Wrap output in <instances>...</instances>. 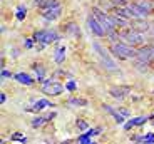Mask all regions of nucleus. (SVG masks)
I'll return each mask as SVG.
<instances>
[{
    "label": "nucleus",
    "instance_id": "412c9836",
    "mask_svg": "<svg viewBox=\"0 0 154 144\" xmlns=\"http://www.w3.org/2000/svg\"><path fill=\"white\" fill-rule=\"evenodd\" d=\"M35 74H37V79H44V69L42 67H35Z\"/></svg>",
    "mask_w": 154,
    "mask_h": 144
},
{
    "label": "nucleus",
    "instance_id": "7ed1b4c3",
    "mask_svg": "<svg viewBox=\"0 0 154 144\" xmlns=\"http://www.w3.org/2000/svg\"><path fill=\"white\" fill-rule=\"evenodd\" d=\"M34 40H35V42L44 44V45H47V44H50V42H54V40H57V34H55L54 30L35 32V34H34Z\"/></svg>",
    "mask_w": 154,
    "mask_h": 144
},
{
    "label": "nucleus",
    "instance_id": "a878e982",
    "mask_svg": "<svg viewBox=\"0 0 154 144\" xmlns=\"http://www.w3.org/2000/svg\"><path fill=\"white\" fill-rule=\"evenodd\" d=\"M25 47H27V49H32V47H34V39L25 40Z\"/></svg>",
    "mask_w": 154,
    "mask_h": 144
},
{
    "label": "nucleus",
    "instance_id": "393cba45",
    "mask_svg": "<svg viewBox=\"0 0 154 144\" xmlns=\"http://www.w3.org/2000/svg\"><path fill=\"white\" fill-rule=\"evenodd\" d=\"M112 5H117V7H122V5H126V2H124V0H112Z\"/></svg>",
    "mask_w": 154,
    "mask_h": 144
},
{
    "label": "nucleus",
    "instance_id": "c85d7f7f",
    "mask_svg": "<svg viewBox=\"0 0 154 144\" xmlns=\"http://www.w3.org/2000/svg\"><path fill=\"white\" fill-rule=\"evenodd\" d=\"M121 114H122V116H127L129 112H127V109H121Z\"/></svg>",
    "mask_w": 154,
    "mask_h": 144
},
{
    "label": "nucleus",
    "instance_id": "f8f14e48",
    "mask_svg": "<svg viewBox=\"0 0 154 144\" xmlns=\"http://www.w3.org/2000/svg\"><path fill=\"white\" fill-rule=\"evenodd\" d=\"M146 121H147V117H136V119H131V121L127 122V124L124 126V129H131V127H134V126H141Z\"/></svg>",
    "mask_w": 154,
    "mask_h": 144
},
{
    "label": "nucleus",
    "instance_id": "423d86ee",
    "mask_svg": "<svg viewBox=\"0 0 154 144\" xmlns=\"http://www.w3.org/2000/svg\"><path fill=\"white\" fill-rule=\"evenodd\" d=\"M87 23H89V27H91V30H92L94 34L97 35V37H104V35L107 34V32L104 30V27L100 25V23H99V20H97L94 15H91V17L87 19Z\"/></svg>",
    "mask_w": 154,
    "mask_h": 144
},
{
    "label": "nucleus",
    "instance_id": "4be33fe9",
    "mask_svg": "<svg viewBox=\"0 0 154 144\" xmlns=\"http://www.w3.org/2000/svg\"><path fill=\"white\" fill-rule=\"evenodd\" d=\"M139 5H141V7H143L146 12L151 10V4H149V2H139Z\"/></svg>",
    "mask_w": 154,
    "mask_h": 144
},
{
    "label": "nucleus",
    "instance_id": "b1692460",
    "mask_svg": "<svg viewBox=\"0 0 154 144\" xmlns=\"http://www.w3.org/2000/svg\"><path fill=\"white\" fill-rule=\"evenodd\" d=\"M77 126H79V129H82V131L87 129V122L85 121H77Z\"/></svg>",
    "mask_w": 154,
    "mask_h": 144
},
{
    "label": "nucleus",
    "instance_id": "20e7f679",
    "mask_svg": "<svg viewBox=\"0 0 154 144\" xmlns=\"http://www.w3.org/2000/svg\"><path fill=\"white\" fill-rule=\"evenodd\" d=\"M94 51L100 55V60H102V64H104V67L107 70H116V69H117V67H116V64H114V60L109 57V54L99 45V44H94Z\"/></svg>",
    "mask_w": 154,
    "mask_h": 144
},
{
    "label": "nucleus",
    "instance_id": "6ab92c4d",
    "mask_svg": "<svg viewBox=\"0 0 154 144\" xmlns=\"http://www.w3.org/2000/svg\"><path fill=\"white\" fill-rule=\"evenodd\" d=\"M12 139L14 141H19V142H25V136H23V134H20V133H15V134H12Z\"/></svg>",
    "mask_w": 154,
    "mask_h": 144
},
{
    "label": "nucleus",
    "instance_id": "2eb2a0df",
    "mask_svg": "<svg viewBox=\"0 0 154 144\" xmlns=\"http://www.w3.org/2000/svg\"><path fill=\"white\" fill-rule=\"evenodd\" d=\"M64 55H66V47H59L57 54H55V62L60 64L62 60H64Z\"/></svg>",
    "mask_w": 154,
    "mask_h": 144
},
{
    "label": "nucleus",
    "instance_id": "f03ea898",
    "mask_svg": "<svg viewBox=\"0 0 154 144\" xmlns=\"http://www.w3.org/2000/svg\"><path fill=\"white\" fill-rule=\"evenodd\" d=\"M112 54L119 59H132V57H137V51H134L132 47L126 45V44H114L111 47Z\"/></svg>",
    "mask_w": 154,
    "mask_h": 144
},
{
    "label": "nucleus",
    "instance_id": "dca6fc26",
    "mask_svg": "<svg viewBox=\"0 0 154 144\" xmlns=\"http://www.w3.org/2000/svg\"><path fill=\"white\" fill-rule=\"evenodd\" d=\"M15 17H17L19 20H23V19H25V7H19V8H17Z\"/></svg>",
    "mask_w": 154,
    "mask_h": 144
},
{
    "label": "nucleus",
    "instance_id": "aec40b11",
    "mask_svg": "<svg viewBox=\"0 0 154 144\" xmlns=\"http://www.w3.org/2000/svg\"><path fill=\"white\" fill-rule=\"evenodd\" d=\"M44 122H45V119H44V117H35L34 121H32V126H34V127H38V126H42Z\"/></svg>",
    "mask_w": 154,
    "mask_h": 144
},
{
    "label": "nucleus",
    "instance_id": "5701e85b",
    "mask_svg": "<svg viewBox=\"0 0 154 144\" xmlns=\"http://www.w3.org/2000/svg\"><path fill=\"white\" fill-rule=\"evenodd\" d=\"M143 139H144V142H154V134H146Z\"/></svg>",
    "mask_w": 154,
    "mask_h": 144
},
{
    "label": "nucleus",
    "instance_id": "f3484780",
    "mask_svg": "<svg viewBox=\"0 0 154 144\" xmlns=\"http://www.w3.org/2000/svg\"><path fill=\"white\" fill-rule=\"evenodd\" d=\"M52 7H59V2H57V0H45L44 8H52Z\"/></svg>",
    "mask_w": 154,
    "mask_h": 144
},
{
    "label": "nucleus",
    "instance_id": "ddd939ff",
    "mask_svg": "<svg viewBox=\"0 0 154 144\" xmlns=\"http://www.w3.org/2000/svg\"><path fill=\"white\" fill-rule=\"evenodd\" d=\"M15 79L20 82V84H25V86H30L32 82H34L30 75H29V74H22V72H20V74H17V75H15Z\"/></svg>",
    "mask_w": 154,
    "mask_h": 144
},
{
    "label": "nucleus",
    "instance_id": "c756f323",
    "mask_svg": "<svg viewBox=\"0 0 154 144\" xmlns=\"http://www.w3.org/2000/svg\"><path fill=\"white\" fill-rule=\"evenodd\" d=\"M5 97H7V96H5V94H2V96H0V102H5Z\"/></svg>",
    "mask_w": 154,
    "mask_h": 144
},
{
    "label": "nucleus",
    "instance_id": "cd10ccee",
    "mask_svg": "<svg viewBox=\"0 0 154 144\" xmlns=\"http://www.w3.org/2000/svg\"><path fill=\"white\" fill-rule=\"evenodd\" d=\"M2 77H10V72H8V70H2Z\"/></svg>",
    "mask_w": 154,
    "mask_h": 144
},
{
    "label": "nucleus",
    "instance_id": "a211bd4d",
    "mask_svg": "<svg viewBox=\"0 0 154 144\" xmlns=\"http://www.w3.org/2000/svg\"><path fill=\"white\" fill-rule=\"evenodd\" d=\"M49 106H50V102L44 99V101H40V102H37V104H35V109L40 111V109H44V107H49Z\"/></svg>",
    "mask_w": 154,
    "mask_h": 144
},
{
    "label": "nucleus",
    "instance_id": "39448f33",
    "mask_svg": "<svg viewBox=\"0 0 154 144\" xmlns=\"http://www.w3.org/2000/svg\"><path fill=\"white\" fill-rule=\"evenodd\" d=\"M42 90L47 96H57V94H60L64 90V86L59 84V82H45L42 86Z\"/></svg>",
    "mask_w": 154,
    "mask_h": 144
},
{
    "label": "nucleus",
    "instance_id": "1a4fd4ad",
    "mask_svg": "<svg viewBox=\"0 0 154 144\" xmlns=\"http://www.w3.org/2000/svg\"><path fill=\"white\" fill-rule=\"evenodd\" d=\"M129 90H131L129 87H112V89H111V96L114 99H117V101H122L127 94H129Z\"/></svg>",
    "mask_w": 154,
    "mask_h": 144
},
{
    "label": "nucleus",
    "instance_id": "bb28decb",
    "mask_svg": "<svg viewBox=\"0 0 154 144\" xmlns=\"http://www.w3.org/2000/svg\"><path fill=\"white\" fill-rule=\"evenodd\" d=\"M67 89L74 90V89H75V82H69V84H67Z\"/></svg>",
    "mask_w": 154,
    "mask_h": 144
},
{
    "label": "nucleus",
    "instance_id": "9d476101",
    "mask_svg": "<svg viewBox=\"0 0 154 144\" xmlns=\"http://www.w3.org/2000/svg\"><path fill=\"white\" fill-rule=\"evenodd\" d=\"M127 7L131 8L132 15H134L136 19H144V17H147V14H149V12H146L139 4H129Z\"/></svg>",
    "mask_w": 154,
    "mask_h": 144
},
{
    "label": "nucleus",
    "instance_id": "f257e3e1",
    "mask_svg": "<svg viewBox=\"0 0 154 144\" xmlns=\"http://www.w3.org/2000/svg\"><path fill=\"white\" fill-rule=\"evenodd\" d=\"M92 15L96 17L97 20H99V23L104 27V30L107 32V35H111L112 39H114L116 35H114V32H116V27L112 25V22H111V19H109V15L107 14H104L102 10H99V8H92Z\"/></svg>",
    "mask_w": 154,
    "mask_h": 144
},
{
    "label": "nucleus",
    "instance_id": "4468645a",
    "mask_svg": "<svg viewBox=\"0 0 154 144\" xmlns=\"http://www.w3.org/2000/svg\"><path fill=\"white\" fill-rule=\"evenodd\" d=\"M131 25H132V27H136V29H139V32H141V30H147V29H149V25L144 22V19H139V22H132Z\"/></svg>",
    "mask_w": 154,
    "mask_h": 144
},
{
    "label": "nucleus",
    "instance_id": "0eeeda50",
    "mask_svg": "<svg viewBox=\"0 0 154 144\" xmlns=\"http://www.w3.org/2000/svg\"><path fill=\"white\" fill-rule=\"evenodd\" d=\"M154 57V47H144L141 51H137V59L141 62H149L151 59Z\"/></svg>",
    "mask_w": 154,
    "mask_h": 144
},
{
    "label": "nucleus",
    "instance_id": "6e6552de",
    "mask_svg": "<svg viewBox=\"0 0 154 144\" xmlns=\"http://www.w3.org/2000/svg\"><path fill=\"white\" fill-rule=\"evenodd\" d=\"M122 37L126 39V42L132 44V45H137V44H143L144 42L143 34H139V32H127V34H124Z\"/></svg>",
    "mask_w": 154,
    "mask_h": 144
},
{
    "label": "nucleus",
    "instance_id": "9b49d317",
    "mask_svg": "<svg viewBox=\"0 0 154 144\" xmlns=\"http://www.w3.org/2000/svg\"><path fill=\"white\" fill-rule=\"evenodd\" d=\"M60 15V5L59 7H52V8H47V12L44 14V17H45L47 20H55L57 17Z\"/></svg>",
    "mask_w": 154,
    "mask_h": 144
}]
</instances>
